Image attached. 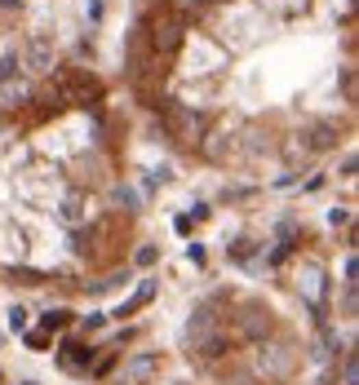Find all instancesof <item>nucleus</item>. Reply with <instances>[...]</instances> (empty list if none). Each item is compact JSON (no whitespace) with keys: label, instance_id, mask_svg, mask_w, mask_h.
I'll use <instances>...</instances> for the list:
<instances>
[{"label":"nucleus","instance_id":"f257e3e1","mask_svg":"<svg viewBox=\"0 0 359 385\" xmlns=\"http://www.w3.org/2000/svg\"><path fill=\"white\" fill-rule=\"evenodd\" d=\"M58 363H62L67 372H89L93 350H89V345H80V341H67V345L58 350Z\"/></svg>","mask_w":359,"mask_h":385},{"label":"nucleus","instance_id":"f03ea898","mask_svg":"<svg viewBox=\"0 0 359 385\" xmlns=\"http://www.w3.org/2000/svg\"><path fill=\"white\" fill-rule=\"evenodd\" d=\"M151 293H156V284H143V288H138V297H134V302H125V306L116 310V319H125V315H134L138 306H147V302H151Z\"/></svg>","mask_w":359,"mask_h":385},{"label":"nucleus","instance_id":"7ed1b4c3","mask_svg":"<svg viewBox=\"0 0 359 385\" xmlns=\"http://www.w3.org/2000/svg\"><path fill=\"white\" fill-rule=\"evenodd\" d=\"M67 323H71L67 310H49V315H40V328H45V332H62Z\"/></svg>","mask_w":359,"mask_h":385},{"label":"nucleus","instance_id":"20e7f679","mask_svg":"<svg viewBox=\"0 0 359 385\" xmlns=\"http://www.w3.org/2000/svg\"><path fill=\"white\" fill-rule=\"evenodd\" d=\"M27 350H49V332H27Z\"/></svg>","mask_w":359,"mask_h":385},{"label":"nucleus","instance_id":"39448f33","mask_svg":"<svg viewBox=\"0 0 359 385\" xmlns=\"http://www.w3.org/2000/svg\"><path fill=\"white\" fill-rule=\"evenodd\" d=\"M156 257H160V252L151 248V243H143V248H138V266H156Z\"/></svg>","mask_w":359,"mask_h":385},{"label":"nucleus","instance_id":"423d86ee","mask_svg":"<svg viewBox=\"0 0 359 385\" xmlns=\"http://www.w3.org/2000/svg\"><path fill=\"white\" fill-rule=\"evenodd\" d=\"M9 328H14V332H18V328H27V310H23V306L9 310Z\"/></svg>","mask_w":359,"mask_h":385}]
</instances>
